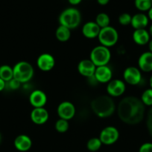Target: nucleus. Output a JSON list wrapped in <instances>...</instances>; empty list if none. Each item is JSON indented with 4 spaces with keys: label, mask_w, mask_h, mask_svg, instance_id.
<instances>
[{
    "label": "nucleus",
    "mask_w": 152,
    "mask_h": 152,
    "mask_svg": "<svg viewBox=\"0 0 152 152\" xmlns=\"http://www.w3.org/2000/svg\"><path fill=\"white\" fill-rule=\"evenodd\" d=\"M117 111L121 121L134 126L141 123L144 119L145 106L138 97L125 96L119 102Z\"/></svg>",
    "instance_id": "f257e3e1"
},
{
    "label": "nucleus",
    "mask_w": 152,
    "mask_h": 152,
    "mask_svg": "<svg viewBox=\"0 0 152 152\" xmlns=\"http://www.w3.org/2000/svg\"><path fill=\"white\" fill-rule=\"evenodd\" d=\"M92 112L100 118L110 117L116 110V105L111 96L100 95L93 99L90 104Z\"/></svg>",
    "instance_id": "f03ea898"
},
{
    "label": "nucleus",
    "mask_w": 152,
    "mask_h": 152,
    "mask_svg": "<svg viewBox=\"0 0 152 152\" xmlns=\"http://www.w3.org/2000/svg\"><path fill=\"white\" fill-rule=\"evenodd\" d=\"M58 21L60 25L72 30L80 25L81 22V14L75 7H68L61 12L58 17Z\"/></svg>",
    "instance_id": "7ed1b4c3"
},
{
    "label": "nucleus",
    "mask_w": 152,
    "mask_h": 152,
    "mask_svg": "<svg viewBox=\"0 0 152 152\" xmlns=\"http://www.w3.org/2000/svg\"><path fill=\"white\" fill-rule=\"evenodd\" d=\"M13 79L21 84L28 83L34 77V68L31 63L25 61H20L13 67Z\"/></svg>",
    "instance_id": "20e7f679"
},
{
    "label": "nucleus",
    "mask_w": 152,
    "mask_h": 152,
    "mask_svg": "<svg viewBox=\"0 0 152 152\" xmlns=\"http://www.w3.org/2000/svg\"><path fill=\"white\" fill-rule=\"evenodd\" d=\"M111 59V53L108 48L103 45L95 46L91 50L89 59L96 67L107 65Z\"/></svg>",
    "instance_id": "39448f33"
},
{
    "label": "nucleus",
    "mask_w": 152,
    "mask_h": 152,
    "mask_svg": "<svg viewBox=\"0 0 152 152\" xmlns=\"http://www.w3.org/2000/svg\"><path fill=\"white\" fill-rule=\"evenodd\" d=\"M98 39L101 45L109 48L114 46L118 42L119 33L113 27H106V28H101Z\"/></svg>",
    "instance_id": "423d86ee"
},
{
    "label": "nucleus",
    "mask_w": 152,
    "mask_h": 152,
    "mask_svg": "<svg viewBox=\"0 0 152 152\" xmlns=\"http://www.w3.org/2000/svg\"><path fill=\"white\" fill-rule=\"evenodd\" d=\"M98 138L101 140L102 145H113L119 140V132L114 126H107L100 132Z\"/></svg>",
    "instance_id": "0eeeda50"
},
{
    "label": "nucleus",
    "mask_w": 152,
    "mask_h": 152,
    "mask_svg": "<svg viewBox=\"0 0 152 152\" xmlns=\"http://www.w3.org/2000/svg\"><path fill=\"white\" fill-rule=\"evenodd\" d=\"M124 81L131 86H137L142 81V71L139 68L130 66L125 68L123 72Z\"/></svg>",
    "instance_id": "6e6552de"
},
{
    "label": "nucleus",
    "mask_w": 152,
    "mask_h": 152,
    "mask_svg": "<svg viewBox=\"0 0 152 152\" xmlns=\"http://www.w3.org/2000/svg\"><path fill=\"white\" fill-rule=\"evenodd\" d=\"M58 117L60 119L66 120H70L75 117L76 109L73 103L69 101H63L58 105L57 109Z\"/></svg>",
    "instance_id": "1a4fd4ad"
},
{
    "label": "nucleus",
    "mask_w": 152,
    "mask_h": 152,
    "mask_svg": "<svg viewBox=\"0 0 152 152\" xmlns=\"http://www.w3.org/2000/svg\"><path fill=\"white\" fill-rule=\"evenodd\" d=\"M107 92L111 97H118L124 94L126 90L125 83L121 80H111L107 85Z\"/></svg>",
    "instance_id": "9d476101"
},
{
    "label": "nucleus",
    "mask_w": 152,
    "mask_h": 152,
    "mask_svg": "<svg viewBox=\"0 0 152 152\" xmlns=\"http://www.w3.org/2000/svg\"><path fill=\"white\" fill-rule=\"evenodd\" d=\"M55 60L52 54L44 53L40 54L37 59V65L39 69L44 72L50 71L55 67Z\"/></svg>",
    "instance_id": "9b49d317"
},
{
    "label": "nucleus",
    "mask_w": 152,
    "mask_h": 152,
    "mask_svg": "<svg viewBox=\"0 0 152 152\" xmlns=\"http://www.w3.org/2000/svg\"><path fill=\"white\" fill-rule=\"evenodd\" d=\"M94 77L98 83H108L112 80L113 71L107 65L96 67Z\"/></svg>",
    "instance_id": "f8f14e48"
},
{
    "label": "nucleus",
    "mask_w": 152,
    "mask_h": 152,
    "mask_svg": "<svg viewBox=\"0 0 152 152\" xmlns=\"http://www.w3.org/2000/svg\"><path fill=\"white\" fill-rule=\"evenodd\" d=\"M31 120L34 124L43 125L48 121L49 118V114L47 110L43 108H34L31 112Z\"/></svg>",
    "instance_id": "ddd939ff"
},
{
    "label": "nucleus",
    "mask_w": 152,
    "mask_h": 152,
    "mask_svg": "<svg viewBox=\"0 0 152 152\" xmlns=\"http://www.w3.org/2000/svg\"><path fill=\"white\" fill-rule=\"evenodd\" d=\"M30 104L34 108H43L47 102V96L41 90H34L29 96Z\"/></svg>",
    "instance_id": "4468645a"
},
{
    "label": "nucleus",
    "mask_w": 152,
    "mask_h": 152,
    "mask_svg": "<svg viewBox=\"0 0 152 152\" xmlns=\"http://www.w3.org/2000/svg\"><path fill=\"white\" fill-rule=\"evenodd\" d=\"M96 66L90 59H83L77 65V71L83 77L89 78L94 76Z\"/></svg>",
    "instance_id": "2eb2a0df"
},
{
    "label": "nucleus",
    "mask_w": 152,
    "mask_h": 152,
    "mask_svg": "<svg viewBox=\"0 0 152 152\" xmlns=\"http://www.w3.org/2000/svg\"><path fill=\"white\" fill-rule=\"evenodd\" d=\"M13 145L17 151L20 152H26L31 149L32 146V140L26 134H19L15 138Z\"/></svg>",
    "instance_id": "dca6fc26"
},
{
    "label": "nucleus",
    "mask_w": 152,
    "mask_h": 152,
    "mask_svg": "<svg viewBox=\"0 0 152 152\" xmlns=\"http://www.w3.org/2000/svg\"><path fill=\"white\" fill-rule=\"evenodd\" d=\"M138 67L142 72H152V53L143 52L138 59Z\"/></svg>",
    "instance_id": "f3484780"
},
{
    "label": "nucleus",
    "mask_w": 152,
    "mask_h": 152,
    "mask_svg": "<svg viewBox=\"0 0 152 152\" xmlns=\"http://www.w3.org/2000/svg\"><path fill=\"white\" fill-rule=\"evenodd\" d=\"M100 30H101V28L95 23V22L90 21V22H86L83 25V27H82V34L87 39L98 38Z\"/></svg>",
    "instance_id": "a211bd4d"
},
{
    "label": "nucleus",
    "mask_w": 152,
    "mask_h": 152,
    "mask_svg": "<svg viewBox=\"0 0 152 152\" xmlns=\"http://www.w3.org/2000/svg\"><path fill=\"white\" fill-rule=\"evenodd\" d=\"M148 23L149 19L145 13H138L132 16L131 25L134 30L145 29Z\"/></svg>",
    "instance_id": "6ab92c4d"
},
{
    "label": "nucleus",
    "mask_w": 152,
    "mask_h": 152,
    "mask_svg": "<svg viewBox=\"0 0 152 152\" xmlns=\"http://www.w3.org/2000/svg\"><path fill=\"white\" fill-rule=\"evenodd\" d=\"M133 40L138 45H145L148 44L151 36L146 29L134 30L132 35Z\"/></svg>",
    "instance_id": "aec40b11"
},
{
    "label": "nucleus",
    "mask_w": 152,
    "mask_h": 152,
    "mask_svg": "<svg viewBox=\"0 0 152 152\" xmlns=\"http://www.w3.org/2000/svg\"><path fill=\"white\" fill-rule=\"evenodd\" d=\"M55 37L58 41L66 42L71 37V30L63 25H59L55 31Z\"/></svg>",
    "instance_id": "412c9836"
},
{
    "label": "nucleus",
    "mask_w": 152,
    "mask_h": 152,
    "mask_svg": "<svg viewBox=\"0 0 152 152\" xmlns=\"http://www.w3.org/2000/svg\"><path fill=\"white\" fill-rule=\"evenodd\" d=\"M0 78L7 83L13 79V68L8 65H2L0 66Z\"/></svg>",
    "instance_id": "4be33fe9"
},
{
    "label": "nucleus",
    "mask_w": 152,
    "mask_h": 152,
    "mask_svg": "<svg viewBox=\"0 0 152 152\" xmlns=\"http://www.w3.org/2000/svg\"><path fill=\"white\" fill-rule=\"evenodd\" d=\"M95 22L100 28H106V27L110 26V16L106 13H100L95 17Z\"/></svg>",
    "instance_id": "5701e85b"
},
{
    "label": "nucleus",
    "mask_w": 152,
    "mask_h": 152,
    "mask_svg": "<svg viewBox=\"0 0 152 152\" xmlns=\"http://www.w3.org/2000/svg\"><path fill=\"white\" fill-rule=\"evenodd\" d=\"M134 5L139 11L148 12L152 7V2L151 0H134Z\"/></svg>",
    "instance_id": "b1692460"
},
{
    "label": "nucleus",
    "mask_w": 152,
    "mask_h": 152,
    "mask_svg": "<svg viewBox=\"0 0 152 152\" xmlns=\"http://www.w3.org/2000/svg\"><path fill=\"white\" fill-rule=\"evenodd\" d=\"M101 145H102V143H101L99 138L92 137L87 141L86 148L89 151L95 152L101 148Z\"/></svg>",
    "instance_id": "393cba45"
},
{
    "label": "nucleus",
    "mask_w": 152,
    "mask_h": 152,
    "mask_svg": "<svg viewBox=\"0 0 152 152\" xmlns=\"http://www.w3.org/2000/svg\"><path fill=\"white\" fill-rule=\"evenodd\" d=\"M142 102L144 104L145 106H152V88H148L142 92L141 95Z\"/></svg>",
    "instance_id": "a878e982"
},
{
    "label": "nucleus",
    "mask_w": 152,
    "mask_h": 152,
    "mask_svg": "<svg viewBox=\"0 0 152 152\" xmlns=\"http://www.w3.org/2000/svg\"><path fill=\"white\" fill-rule=\"evenodd\" d=\"M55 130L59 133H65L69 130V124L68 120H63V119H59L57 120L55 123Z\"/></svg>",
    "instance_id": "bb28decb"
},
{
    "label": "nucleus",
    "mask_w": 152,
    "mask_h": 152,
    "mask_svg": "<svg viewBox=\"0 0 152 152\" xmlns=\"http://www.w3.org/2000/svg\"><path fill=\"white\" fill-rule=\"evenodd\" d=\"M131 19H132V16L128 13H123L119 16V24L123 26H127V25H131Z\"/></svg>",
    "instance_id": "cd10ccee"
},
{
    "label": "nucleus",
    "mask_w": 152,
    "mask_h": 152,
    "mask_svg": "<svg viewBox=\"0 0 152 152\" xmlns=\"http://www.w3.org/2000/svg\"><path fill=\"white\" fill-rule=\"evenodd\" d=\"M146 127L149 135L152 138V106L150 107L146 116Z\"/></svg>",
    "instance_id": "c85d7f7f"
},
{
    "label": "nucleus",
    "mask_w": 152,
    "mask_h": 152,
    "mask_svg": "<svg viewBox=\"0 0 152 152\" xmlns=\"http://www.w3.org/2000/svg\"><path fill=\"white\" fill-rule=\"evenodd\" d=\"M21 86V83L15 79H12L9 82L6 83V86H8L10 90H16L19 88Z\"/></svg>",
    "instance_id": "c756f323"
},
{
    "label": "nucleus",
    "mask_w": 152,
    "mask_h": 152,
    "mask_svg": "<svg viewBox=\"0 0 152 152\" xmlns=\"http://www.w3.org/2000/svg\"><path fill=\"white\" fill-rule=\"evenodd\" d=\"M139 152H152V142H147L142 144L139 148Z\"/></svg>",
    "instance_id": "7c9ffc66"
},
{
    "label": "nucleus",
    "mask_w": 152,
    "mask_h": 152,
    "mask_svg": "<svg viewBox=\"0 0 152 152\" xmlns=\"http://www.w3.org/2000/svg\"><path fill=\"white\" fill-rule=\"evenodd\" d=\"M5 88H6V82H4V80H1V79L0 78V92L4 91Z\"/></svg>",
    "instance_id": "2f4dec72"
},
{
    "label": "nucleus",
    "mask_w": 152,
    "mask_h": 152,
    "mask_svg": "<svg viewBox=\"0 0 152 152\" xmlns=\"http://www.w3.org/2000/svg\"><path fill=\"white\" fill-rule=\"evenodd\" d=\"M69 3L72 5H77L82 1V0H68Z\"/></svg>",
    "instance_id": "473e14b6"
},
{
    "label": "nucleus",
    "mask_w": 152,
    "mask_h": 152,
    "mask_svg": "<svg viewBox=\"0 0 152 152\" xmlns=\"http://www.w3.org/2000/svg\"><path fill=\"white\" fill-rule=\"evenodd\" d=\"M97 2H98V4H100V5H106V4H107L109 3V1H110V0H96Z\"/></svg>",
    "instance_id": "72a5a7b5"
},
{
    "label": "nucleus",
    "mask_w": 152,
    "mask_h": 152,
    "mask_svg": "<svg viewBox=\"0 0 152 152\" xmlns=\"http://www.w3.org/2000/svg\"><path fill=\"white\" fill-rule=\"evenodd\" d=\"M148 17L149 20L152 21V7H151L150 9L148 10Z\"/></svg>",
    "instance_id": "f704fd0d"
},
{
    "label": "nucleus",
    "mask_w": 152,
    "mask_h": 152,
    "mask_svg": "<svg viewBox=\"0 0 152 152\" xmlns=\"http://www.w3.org/2000/svg\"><path fill=\"white\" fill-rule=\"evenodd\" d=\"M148 45V50H149L148 51H150L151 53H152V39H150Z\"/></svg>",
    "instance_id": "c9c22d12"
},
{
    "label": "nucleus",
    "mask_w": 152,
    "mask_h": 152,
    "mask_svg": "<svg viewBox=\"0 0 152 152\" xmlns=\"http://www.w3.org/2000/svg\"><path fill=\"white\" fill-rule=\"evenodd\" d=\"M148 33H149V34H150L151 37H152V24L150 25V27H149Z\"/></svg>",
    "instance_id": "e433bc0d"
},
{
    "label": "nucleus",
    "mask_w": 152,
    "mask_h": 152,
    "mask_svg": "<svg viewBox=\"0 0 152 152\" xmlns=\"http://www.w3.org/2000/svg\"><path fill=\"white\" fill-rule=\"evenodd\" d=\"M149 85H150L151 88H152V75L151 76L150 80H149Z\"/></svg>",
    "instance_id": "4c0bfd02"
},
{
    "label": "nucleus",
    "mask_w": 152,
    "mask_h": 152,
    "mask_svg": "<svg viewBox=\"0 0 152 152\" xmlns=\"http://www.w3.org/2000/svg\"><path fill=\"white\" fill-rule=\"evenodd\" d=\"M1 134H0V142H1Z\"/></svg>",
    "instance_id": "58836bf2"
},
{
    "label": "nucleus",
    "mask_w": 152,
    "mask_h": 152,
    "mask_svg": "<svg viewBox=\"0 0 152 152\" xmlns=\"http://www.w3.org/2000/svg\"><path fill=\"white\" fill-rule=\"evenodd\" d=\"M151 2H152V0H151Z\"/></svg>",
    "instance_id": "ea45409f"
}]
</instances>
